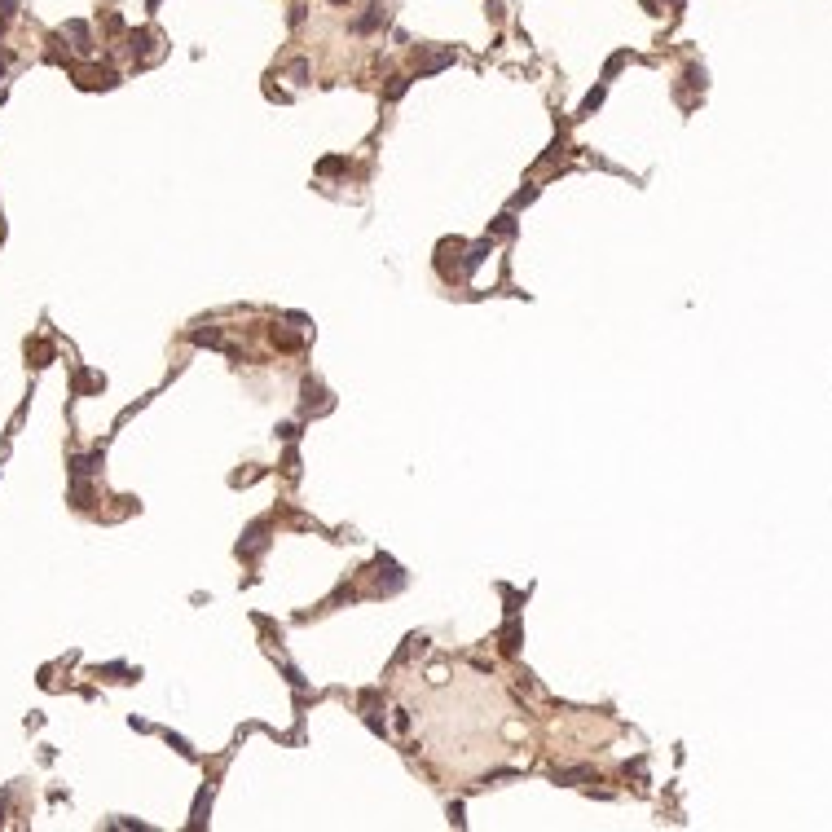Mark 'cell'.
<instances>
[{
	"mask_svg": "<svg viewBox=\"0 0 832 832\" xmlns=\"http://www.w3.org/2000/svg\"><path fill=\"white\" fill-rule=\"evenodd\" d=\"M335 5H344V0H335Z\"/></svg>",
	"mask_w": 832,
	"mask_h": 832,
	"instance_id": "obj_1",
	"label": "cell"
}]
</instances>
